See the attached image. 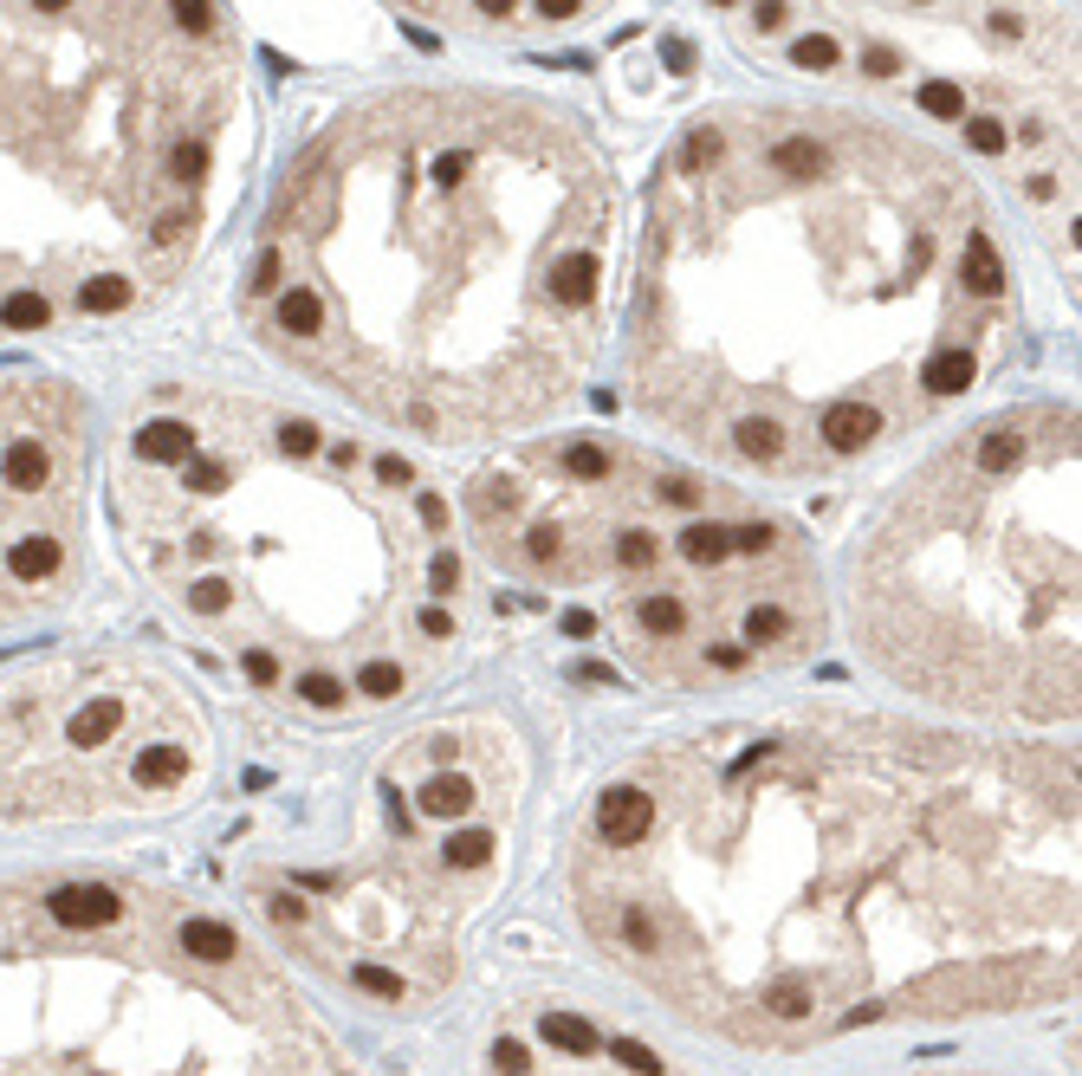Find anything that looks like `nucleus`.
<instances>
[{"label": "nucleus", "mask_w": 1082, "mask_h": 1076, "mask_svg": "<svg viewBox=\"0 0 1082 1076\" xmlns=\"http://www.w3.org/2000/svg\"><path fill=\"white\" fill-rule=\"evenodd\" d=\"M1077 739L791 701L636 746L571 837V915L739 1057L1077 1005Z\"/></svg>", "instance_id": "f257e3e1"}, {"label": "nucleus", "mask_w": 1082, "mask_h": 1076, "mask_svg": "<svg viewBox=\"0 0 1082 1076\" xmlns=\"http://www.w3.org/2000/svg\"><path fill=\"white\" fill-rule=\"evenodd\" d=\"M1011 331L986 189L888 117L720 104L654 169L623 383L726 480L785 494L934 434Z\"/></svg>", "instance_id": "f03ea898"}, {"label": "nucleus", "mask_w": 1082, "mask_h": 1076, "mask_svg": "<svg viewBox=\"0 0 1082 1076\" xmlns=\"http://www.w3.org/2000/svg\"><path fill=\"white\" fill-rule=\"evenodd\" d=\"M616 220L610 156L571 111L396 84L286 169L247 305L260 344L363 422L500 448L583 396Z\"/></svg>", "instance_id": "7ed1b4c3"}, {"label": "nucleus", "mask_w": 1082, "mask_h": 1076, "mask_svg": "<svg viewBox=\"0 0 1082 1076\" xmlns=\"http://www.w3.org/2000/svg\"><path fill=\"white\" fill-rule=\"evenodd\" d=\"M130 558L260 694L369 714L460 643L447 500L409 454L195 389L124 434Z\"/></svg>", "instance_id": "20e7f679"}, {"label": "nucleus", "mask_w": 1082, "mask_h": 1076, "mask_svg": "<svg viewBox=\"0 0 1082 1076\" xmlns=\"http://www.w3.org/2000/svg\"><path fill=\"white\" fill-rule=\"evenodd\" d=\"M1082 422L1037 396L914 454L843 552L830 610L921 714L1070 733L1082 714Z\"/></svg>", "instance_id": "39448f33"}, {"label": "nucleus", "mask_w": 1082, "mask_h": 1076, "mask_svg": "<svg viewBox=\"0 0 1082 1076\" xmlns=\"http://www.w3.org/2000/svg\"><path fill=\"white\" fill-rule=\"evenodd\" d=\"M460 519L500 577L583 597L578 630L668 694L791 675L830 643L836 610L810 532L674 448L519 441L467 480Z\"/></svg>", "instance_id": "423d86ee"}, {"label": "nucleus", "mask_w": 1082, "mask_h": 1076, "mask_svg": "<svg viewBox=\"0 0 1082 1076\" xmlns=\"http://www.w3.org/2000/svg\"><path fill=\"white\" fill-rule=\"evenodd\" d=\"M227 111L215 0H0V331L195 247Z\"/></svg>", "instance_id": "0eeeda50"}, {"label": "nucleus", "mask_w": 1082, "mask_h": 1076, "mask_svg": "<svg viewBox=\"0 0 1082 1076\" xmlns=\"http://www.w3.org/2000/svg\"><path fill=\"white\" fill-rule=\"evenodd\" d=\"M0 1076H369L266 928L156 875H0Z\"/></svg>", "instance_id": "6e6552de"}, {"label": "nucleus", "mask_w": 1082, "mask_h": 1076, "mask_svg": "<svg viewBox=\"0 0 1082 1076\" xmlns=\"http://www.w3.org/2000/svg\"><path fill=\"white\" fill-rule=\"evenodd\" d=\"M519 752L493 720L402 739L357 797L338 857L253 875V915L298 973L429 1011L519 837Z\"/></svg>", "instance_id": "1a4fd4ad"}, {"label": "nucleus", "mask_w": 1082, "mask_h": 1076, "mask_svg": "<svg viewBox=\"0 0 1082 1076\" xmlns=\"http://www.w3.org/2000/svg\"><path fill=\"white\" fill-rule=\"evenodd\" d=\"M215 772L202 701L130 648H59L0 675V830L195 804Z\"/></svg>", "instance_id": "9d476101"}, {"label": "nucleus", "mask_w": 1082, "mask_h": 1076, "mask_svg": "<svg viewBox=\"0 0 1082 1076\" xmlns=\"http://www.w3.org/2000/svg\"><path fill=\"white\" fill-rule=\"evenodd\" d=\"M91 500V403L59 376H0V630L72 597Z\"/></svg>", "instance_id": "9b49d317"}, {"label": "nucleus", "mask_w": 1082, "mask_h": 1076, "mask_svg": "<svg viewBox=\"0 0 1082 1076\" xmlns=\"http://www.w3.org/2000/svg\"><path fill=\"white\" fill-rule=\"evenodd\" d=\"M493 1071H500V1076H578L571 1064H565V1057H558V1051H551V1071H545V1064H538V1057H532L519 1038H500V1044H493ZM596 1071H603V1076H674L668 1064H661V1057L636 1051V1044H603Z\"/></svg>", "instance_id": "f8f14e48"}, {"label": "nucleus", "mask_w": 1082, "mask_h": 1076, "mask_svg": "<svg viewBox=\"0 0 1082 1076\" xmlns=\"http://www.w3.org/2000/svg\"><path fill=\"white\" fill-rule=\"evenodd\" d=\"M538 13H545V20H571V13H578V0H538Z\"/></svg>", "instance_id": "ddd939ff"}, {"label": "nucleus", "mask_w": 1082, "mask_h": 1076, "mask_svg": "<svg viewBox=\"0 0 1082 1076\" xmlns=\"http://www.w3.org/2000/svg\"><path fill=\"white\" fill-rule=\"evenodd\" d=\"M480 13H493V20H505V13H512V0H480Z\"/></svg>", "instance_id": "4468645a"}]
</instances>
